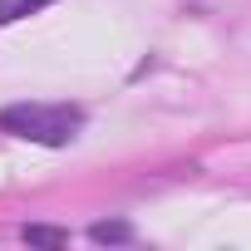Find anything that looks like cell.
<instances>
[{
  "label": "cell",
  "instance_id": "cell-1",
  "mask_svg": "<svg viewBox=\"0 0 251 251\" xmlns=\"http://www.w3.org/2000/svg\"><path fill=\"white\" fill-rule=\"evenodd\" d=\"M79 128H84V113L69 103H10V108H0V133H15L25 143L64 148Z\"/></svg>",
  "mask_w": 251,
  "mask_h": 251
},
{
  "label": "cell",
  "instance_id": "cell-2",
  "mask_svg": "<svg viewBox=\"0 0 251 251\" xmlns=\"http://www.w3.org/2000/svg\"><path fill=\"white\" fill-rule=\"evenodd\" d=\"M89 241H99V246H128L133 241V226L128 222H94L89 226Z\"/></svg>",
  "mask_w": 251,
  "mask_h": 251
},
{
  "label": "cell",
  "instance_id": "cell-3",
  "mask_svg": "<svg viewBox=\"0 0 251 251\" xmlns=\"http://www.w3.org/2000/svg\"><path fill=\"white\" fill-rule=\"evenodd\" d=\"M45 5H54V0H0V25H15L25 15H40Z\"/></svg>",
  "mask_w": 251,
  "mask_h": 251
},
{
  "label": "cell",
  "instance_id": "cell-4",
  "mask_svg": "<svg viewBox=\"0 0 251 251\" xmlns=\"http://www.w3.org/2000/svg\"><path fill=\"white\" fill-rule=\"evenodd\" d=\"M30 246H69V231L64 226H25L20 231Z\"/></svg>",
  "mask_w": 251,
  "mask_h": 251
}]
</instances>
